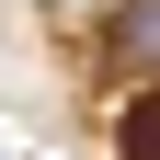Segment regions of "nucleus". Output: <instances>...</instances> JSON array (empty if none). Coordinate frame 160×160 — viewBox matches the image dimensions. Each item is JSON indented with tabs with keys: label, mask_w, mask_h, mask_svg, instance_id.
<instances>
[{
	"label": "nucleus",
	"mask_w": 160,
	"mask_h": 160,
	"mask_svg": "<svg viewBox=\"0 0 160 160\" xmlns=\"http://www.w3.org/2000/svg\"><path fill=\"white\" fill-rule=\"evenodd\" d=\"M126 160H160V92H149V103L126 114Z\"/></svg>",
	"instance_id": "nucleus-2"
},
{
	"label": "nucleus",
	"mask_w": 160,
	"mask_h": 160,
	"mask_svg": "<svg viewBox=\"0 0 160 160\" xmlns=\"http://www.w3.org/2000/svg\"><path fill=\"white\" fill-rule=\"evenodd\" d=\"M103 46H114V69H126L137 92H160V0H126L103 23Z\"/></svg>",
	"instance_id": "nucleus-1"
}]
</instances>
